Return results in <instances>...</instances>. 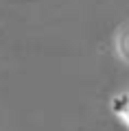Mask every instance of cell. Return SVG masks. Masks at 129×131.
Instances as JSON below:
<instances>
[{"mask_svg":"<svg viewBox=\"0 0 129 131\" xmlns=\"http://www.w3.org/2000/svg\"><path fill=\"white\" fill-rule=\"evenodd\" d=\"M110 112L129 129V92H123V94L112 96V101H110Z\"/></svg>","mask_w":129,"mask_h":131,"instance_id":"cell-1","label":"cell"}]
</instances>
